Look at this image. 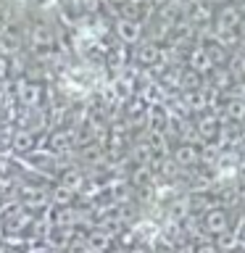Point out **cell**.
<instances>
[{
  "label": "cell",
  "mask_w": 245,
  "mask_h": 253,
  "mask_svg": "<svg viewBox=\"0 0 245 253\" xmlns=\"http://www.w3.org/2000/svg\"><path fill=\"white\" fill-rule=\"evenodd\" d=\"M237 27H240V13H237L235 8H224V11H221L219 29H221V32H235Z\"/></svg>",
  "instance_id": "1"
},
{
  "label": "cell",
  "mask_w": 245,
  "mask_h": 253,
  "mask_svg": "<svg viewBox=\"0 0 245 253\" xmlns=\"http://www.w3.org/2000/svg\"><path fill=\"white\" fill-rule=\"evenodd\" d=\"M208 229L211 232H227V216L221 211H211L208 213Z\"/></svg>",
  "instance_id": "2"
},
{
  "label": "cell",
  "mask_w": 245,
  "mask_h": 253,
  "mask_svg": "<svg viewBox=\"0 0 245 253\" xmlns=\"http://www.w3.org/2000/svg\"><path fill=\"white\" fill-rule=\"evenodd\" d=\"M119 32H122L126 40H134V35H137V27H134V24H129V21H122V24H119Z\"/></svg>",
  "instance_id": "3"
},
{
  "label": "cell",
  "mask_w": 245,
  "mask_h": 253,
  "mask_svg": "<svg viewBox=\"0 0 245 253\" xmlns=\"http://www.w3.org/2000/svg\"><path fill=\"white\" fill-rule=\"evenodd\" d=\"M229 114H232L235 119H243V116H245V103H243V100L229 103Z\"/></svg>",
  "instance_id": "4"
},
{
  "label": "cell",
  "mask_w": 245,
  "mask_h": 253,
  "mask_svg": "<svg viewBox=\"0 0 245 253\" xmlns=\"http://www.w3.org/2000/svg\"><path fill=\"white\" fill-rule=\"evenodd\" d=\"M177 156H179V161H185V164H187V161H195V153H193L190 148H182Z\"/></svg>",
  "instance_id": "5"
},
{
  "label": "cell",
  "mask_w": 245,
  "mask_h": 253,
  "mask_svg": "<svg viewBox=\"0 0 245 253\" xmlns=\"http://www.w3.org/2000/svg\"><path fill=\"white\" fill-rule=\"evenodd\" d=\"M198 253H216V248H213V245H203V248L198 251Z\"/></svg>",
  "instance_id": "6"
}]
</instances>
